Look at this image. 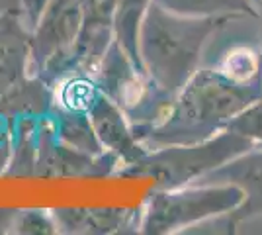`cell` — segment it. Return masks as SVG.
I'll use <instances>...</instances> for the list:
<instances>
[{"label": "cell", "mask_w": 262, "mask_h": 235, "mask_svg": "<svg viewBox=\"0 0 262 235\" xmlns=\"http://www.w3.org/2000/svg\"><path fill=\"white\" fill-rule=\"evenodd\" d=\"M118 0H82V26L75 53V73L94 75L116 41Z\"/></svg>", "instance_id": "obj_9"}, {"label": "cell", "mask_w": 262, "mask_h": 235, "mask_svg": "<svg viewBox=\"0 0 262 235\" xmlns=\"http://www.w3.org/2000/svg\"><path fill=\"white\" fill-rule=\"evenodd\" d=\"M86 114L94 132L98 135L100 143L104 145L106 151L114 153L120 159L121 168L141 161L143 157L151 151L135 137L127 118L104 92L94 100Z\"/></svg>", "instance_id": "obj_11"}, {"label": "cell", "mask_w": 262, "mask_h": 235, "mask_svg": "<svg viewBox=\"0 0 262 235\" xmlns=\"http://www.w3.org/2000/svg\"><path fill=\"white\" fill-rule=\"evenodd\" d=\"M102 92L120 108L131 127H147L163 120L174 96L164 92L145 69H139L118 41L110 45L94 73Z\"/></svg>", "instance_id": "obj_5"}, {"label": "cell", "mask_w": 262, "mask_h": 235, "mask_svg": "<svg viewBox=\"0 0 262 235\" xmlns=\"http://www.w3.org/2000/svg\"><path fill=\"white\" fill-rule=\"evenodd\" d=\"M254 2H258V6H260V0H254Z\"/></svg>", "instance_id": "obj_21"}, {"label": "cell", "mask_w": 262, "mask_h": 235, "mask_svg": "<svg viewBox=\"0 0 262 235\" xmlns=\"http://www.w3.org/2000/svg\"><path fill=\"white\" fill-rule=\"evenodd\" d=\"M18 210H0V233H12V225Z\"/></svg>", "instance_id": "obj_19"}, {"label": "cell", "mask_w": 262, "mask_h": 235, "mask_svg": "<svg viewBox=\"0 0 262 235\" xmlns=\"http://www.w3.org/2000/svg\"><path fill=\"white\" fill-rule=\"evenodd\" d=\"M151 2L153 0H118L116 10V41L139 69H143L139 57V28Z\"/></svg>", "instance_id": "obj_15"}, {"label": "cell", "mask_w": 262, "mask_h": 235, "mask_svg": "<svg viewBox=\"0 0 262 235\" xmlns=\"http://www.w3.org/2000/svg\"><path fill=\"white\" fill-rule=\"evenodd\" d=\"M49 122L53 125L55 135L67 145L84 151L88 155H102L106 151L90 123L88 114L73 112L53 104V108L49 110Z\"/></svg>", "instance_id": "obj_13"}, {"label": "cell", "mask_w": 262, "mask_h": 235, "mask_svg": "<svg viewBox=\"0 0 262 235\" xmlns=\"http://www.w3.org/2000/svg\"><path fill=\"white\" fill-rule=\"evenodd\" d=\"M16 6H22V0H0V16Z\"/></svg>", "instance_id": "obj_20"}, {"label": "cell", "mask_w": 262, "mask_h": 235, "mask_svg": "<svg viewBox=\"0 0 262 235\" xmlns=\"http://www.w3.org/2000/svg\"><path fill=\"white\" fill-rule=\"evenodd\" d=\"M82 0H47L30 35V75L53 89L75 75Z\"/></svg>", "instance_id": "obj_6"}, {"label": "cell", "mask_w": 262, "mask_h": 235, "mask_svg": "<svg viewBox=\"0 0 262 235\" xmlns=\"http://www.w3.org/2000/svg\"><path fill=\"white\" fill-rule=\"evenodd\" d=\"M258 100H262V77L241 82L215 67L198 69L163 120L133 127V134L147 149L200 143L227 130L241 112Z\"/></svg>", "instance_id": "obj_1"}, {"label": "cell", "mask_w": 262, "mask_h": 235, "mask_svg": "<svg viewBox=\"0 0 262 235\" xmlns=\"http://www.w3.org/2000/svg\"><path fill=\"white\" fill-rule=\"evenodd\" d=\"M229 130L245 135L252 143H262V100L249 106L245 112H241L229 123Z\"/></svg>", "instance_id": "obj_17"}, {"label": "cell", "mask_w": 262, "mask_h": 235, "mask_svg": "<svg viewBox=\"0 0 262 235\" xmlns=\"http://www.w3.org/2000/svg\"><path fill=\"white\" fill-rule=\"evenodd\" d=\"M243 190L235 184H190L182 188L151 192L141 216L139 233H178L211 218L235 212L243 202Z\"/></svg>", "instance_id": "obj_4"}, {"label": "cell", "mask_w": 262, "mask_h": 235, "mask_svg": "<svg viewBox=\"0 0 262 235\" xmlns=\"http://www.w3.org/2000/svg\"><path fill=\"white\" fill-rule=\"evenodd\" d=\"M47 0H22V10H24V18H26V24L30 26V30L33 28V24L37 22L39 14L45 8Z\"/></svg>", "instance_id": "obj_18"}, {"label": "cell", "mask_w": 262, "mask_h": 235, "mask_svg": "<svg viewBox=\"0 0 262 235\" xmlns=\"http://www.w3.org/2000/svg\"><path fill=\"white\" fill-rule=\"evenodd\" d=\"M161 8L192 18L235 16V18H260V6L254 0H155Z\"/></svg>", "instance_id": "obj_14"}, {"label": "cell", "mask_w": 262, "mask_h": 235, "mask_svg": "<svg viewBox=\"0 0 262 235\" xmlns=\"http://www.w3.org/2000/svg\"><path fill=\"white\" fill-rule=\"evenodd\" d=\"M256 143L233 130L190 145H164L151 149L141 161L120 170L121 177H151L157 188L172 190L196 184L208 173L225 165L227 161L249 151Z\"/></svg>", "instance_id": "obj_3"}, {"label": "cell", "mask_w": 262, "mask_h": 235, "mask_svg": "<svg viewBox=\"0 0 262 235\" xmlns=\"http://www.w3.org/2000/svg\"><path fill=\"white\" fill-rule=\"evenodd\" d=\"M235 16L192 18L180 16L151 2L139 28V57L155 82L174 96L200 69L208 39Z\"/></svg>", "instance_id": "obj_2"}, {"label": "cell", "mask_w": 262, "mask_h": 235, "mask_svg": "<svg viewBox=\"0 0 262 235\" xmlns=\"http://www.w3.org/2000/svg\"><path fill=\"white\" fill-rule=\"evenodd\" d=\"M121 168L120 159L104 151L102 155H88L63 143L53 132L49 114L39 125L35 177L43 179H102Z\"/></svg>", "instance_id": "obj_7"}, {"label": "cell", "mask_w": 262, "mask_h": 235, "mask_svg": "<svg viewBox=\"0 0 262 235\" xmlns=\"http://www.w3.org/2000/svg\"><path fill=\"white\" fill-rule=\"evenodd\" d=\"M30 35L22 6L0 16V106L30 77Z\"/></svg>", "instance_id": "obj_10"}, {"label": "cell", "mask_w": 262, "mask_h": 235, "mask_svg": "<svg viewBox=\"0 0 262 235\" xmlns=\"http://www.w3.org/2000/svg\"><path fill=\"white\" fill-rule=\"evenodd\" d=\"M59 233L112 235L137 233L143 210L129 208H57L51 210Z\"/></svg>", "instance_id": "obj_12"}, {"label": "cell", "mask_w": 262, "mask_h": 235, "mask_svg": "<svg viewBox=\"0 0 262 235\" xmlns=\"http://www.w3.org/2000/svg\"><path fill=\"white\" fill-rule=\"evenodd\" d=\"M12 233L22 235H53L59 233V227L53 218V212L47 210H18L12 225Z\"/></svg>", "instance_id": "obj_16"}, {"label": "cell", "mask_w": 262, "mask_h": 235, "mask_svg": "<svg viewBox=\"0 0 262 235\" xmlns=\"http://www.w3.org/2000/svg\"><path fill=\"white\" fill-rule=\"evenodd\" d=\"M196 184H235L243 190L241 206L227 216V231H235L241 222L262 213V149L254 145L208 173Z\"/></svg>", "instance_id": "obj_8"}]
</instances>
